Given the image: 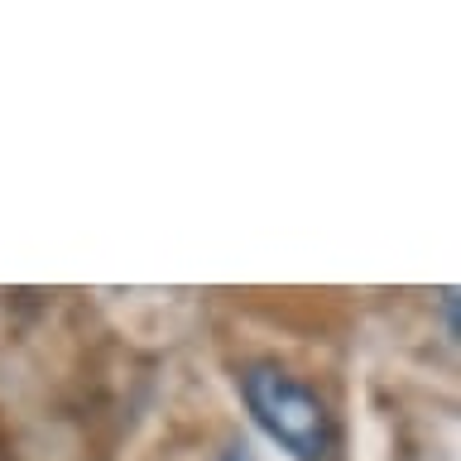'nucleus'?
<instances>
[{
    "mask_svg": "<svg viewBox=\"0 0 461 461\" xmlns=\"http://www.w3.org/2000/svg\"><path fill=\"white\" fill-rule=\"evenodd\" d=\"M240 399L259 423V432L269 442H279L294 461H337L341 456V432H337L331 409L317 399V389H308L284 366H274V360L245 366Z\"/></svg>",
    "mask_w": 461,
    "mask_h": 461,
    "instance_id": "1",
    "label": "nucleus"
},
{
    "mask_svg": "<svg viewBox=\"0 0 461 461\" xmlns=\"http://www.w3.org/2000/svg\"><path fill=\"white\" fill-rule=\"evenodd\" d=\"M221 461H245V452H240V447H230V452H226Z\"/></svg>",
    "mask_w": 461,
    "mask_h": 461,
    "instance_id": "2",
    "label": "nucleus"
}]
</instances>
